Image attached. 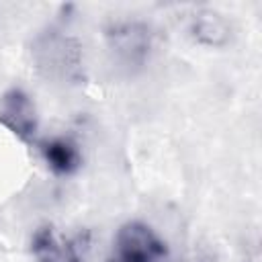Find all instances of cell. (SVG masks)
<instances>
[{
    "label": "cell",
    "mask_w": 262,
    "mask_h": 262,
    "mask_svg": "<svg viewBox=\"0 0 262 262\" xmlns=\"http://www.w3.org/2000/svg\"><path fill=\"white\" fill-rule=\"evenodd\" d=\"M39 151L43 156V162L55 176H72L82 166L80 147L72 137H49L39 143Z\"/></svg>",
    "instance_id": "5"
},
{
    "label": "cell",
    "mask_w": 262,
    "mask_h": 262,
    "mask_svg": "<svg viewBox=\"0 0 262 262\" xmlns=\"http://www.w3.org/2000/svg\"><path fill=\"white\" fill-rule=\"evenodd\" d=\"M33 254L37 262H82L84 239L61 237L51 227H41L33 235Z\"/></svg>",
    "instance_id": "4"
},
{
    "label": "cell",
    "mask_w": 262,
    "mask_h": 262,
    "mask_svg": "<svg viewBox=\"0 0 262 262\" xmlns=\"http://www.w3.org/2000/svg\"><path fill=\"white\" fill-rule=\"evenodd\" d=\"M0 123L20 141H33L39 129L33 98L23 88H10L0 96Z\"/></svg>",
    "instance_id": "3"
},
{
    "label": "cell",
    "mask_w": 262,
    "mask_h": 262,
    "mask_svg": "<svg viewBox=\"0 0 262 262\" xmlns=\"http://www.w3.org/2000/svg\"><path fill=\"white\" fill-rule=\"evenodd\" d=\"M106 262H172L168 244L143 221L123 223L113 239Z\"/></svg>",
    "instance_id": "1"
},
{
    "label": "cell",
    "mask_w": 262,
    "mask_h": 262,
    "mask_svg": "<svg viewBox=\"0 0 262 262\" xmlns=\"http://www.w3.org/2000/svg\"><path fill=\"white\" fill-rule=\"evenodd\" d=\"M106 43L115 61L127 72H135L149 59L154 35L145 23L119 20L106 29Z\"/></svg>",
    "instance_id": "2"
},
{
    "label": "cell",
    "mask_w": 262,
    "mask_h": 262,
    "mask_svg": "<svg viewBox=\"0 0 262 262\" xmlns=\"http://www.w3.org/2000/svg\"><path fill=\"white\" fill-rule=\"evenodd\" d=\"M190 35L194 41H199L201 45H209V47H219L225 45L229 41V25L227 20L217 14L215 10H201L190 18V27H188Z\"/></svg>",
    "instance_id": "6"
}]
</instances>
